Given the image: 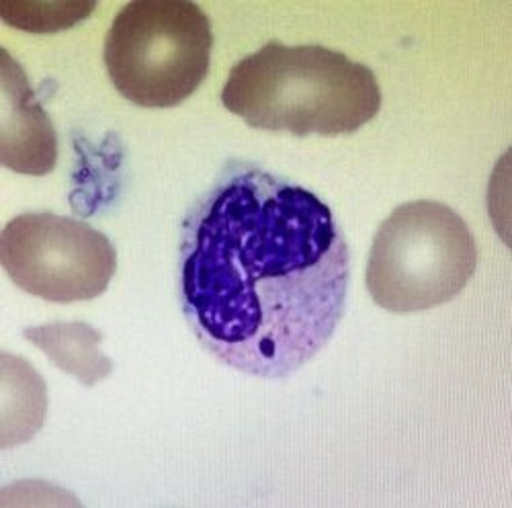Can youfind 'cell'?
Wrapping results in <instances>:
<instances>
[{"mask_svg": "<svg viewBox=\"0 0 512 508\" xmlns=\"http://www.w3.org/2000/svg\"><path fill=\"white\" fill-rule=\"evenodd\" d=\"M211 48L209 19L191 0H134L107 33L105 66L127 101L168 109L201 87Z\"/></svg>", "mask_w": 512, "mask_h": 508, "instance_id": "4", "label": "cell"}, {"mask_svg": "<svg viewBox=\"0 0 512 508\" xmlns=\"http://www.w3.org/2000/svg\"><path fill=\"white\" fill-rule=\"evenodd\" d=\"M349 279L332 209L256 164H226L183 222L185 320L236 371L281 379L312 361L343 318Z\"/></svg>", "mask_w": 512, "mask_h": 508, "instance_id": "1", "label": "cell"}, {"mask_svg": "<svg viewBox=\"0 0 512 508\" xmlns=\"http://www.w3.org/2000/svg\"><path fill=\"white\" fill-rule=\"evenodd\" d=\"M95 0L39 5L29 0H0V17L11 27L29 33H56L87 19L95 11Z\"/></svg>", "mask_w": 512, "mask_h": 508, "instance_id": "9", "label": "cell"}, {"mask_svg": "<svg viewBox=\"0 0 512 508\" xmlns=\"http://www.w3.org/2000/svg\"><path fill=\"white\" fill-rule=\"evenodd\" d=\"M48 410L46 384L21 357L5 353V443L9 449L29 441L44 425Z\"/></svg>", "mask_w": 512, "mask_h": 508, "instance_id": "8", "label": "cell"}, {"mask_svg": "<svg viewBox=\"0 0 512 508\" xmlns=\"http://www.w3.org/2000/svg\"><path fill=\"white\" fill-rule=\"evenodd\" d=\"M3 117H0V160L21 175L44 177L58 162L54 123L41 109L23 68L3 52Z\"/></svg>", "mask_w": 512, "mask_h": 508, "instance_id": "6", "label": "cell"}, {"mask_svg": "<svg viewBox=\"0 0 512 508\" xmlns=\"http://www.w3.org/2000/svg\"><path fill=\"white\" fill-rule=\"evenodd\" d=\"M23 336L64 373L82 386H95L113 371V361L101 353L103 334L87 322H54L25 328Z\"/></svg>", "mask_w": 512, "mask_h": 508, "instance_id": "7", "label": "cell"}, {"mask_svg": "<svg viewBox=\"0 0 512 508\" xmlns=\"http://www.w3.org/2000/svg\"><path fill=\"white\" fill-rule=\"evenodd\" d=\"M222 103L256 130L332 138L369 123L381 91L375 74L345 54L271 41L232 68Z\"/></svg>", "mask_w": 512, "mask_h": 508, "instance_id": "2", "label": "cell"}, {"mask_svg": "<svg viewBox=\"0 0 512 508\" xmlns=\"http://www.w3.org/2000/svg\"><path fill=\"white\" fill-rule=\"evenodd\" d=\"M0 263L17 287L54 304L89 302L107 291L117 252L74 218L41 211L13 218L0 234Z\"/></svg>", "mask_w": 512, "mask_h": 508, "instance_id": "5", "label": "cell"}, {"mask_svg": "<svg viewBox=\"0 0 512 508\" xmlns=\"http://www.w3.org/2000/svg\"><path fill=\"white\" fill-rule=\"evenodd\" d=\"M478 267V246L459 214L439 201H410L392 211L373 238L367 289L394 314L443 306Z\"/></svg>", "mask_w": 512, "mask_h": 508, "instance_id": "3", "label": "cell"}]
</instances>
